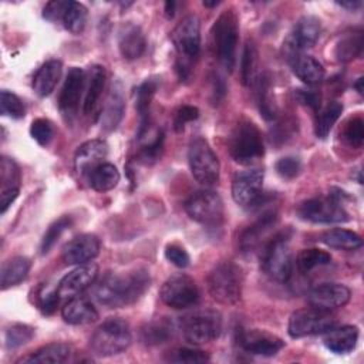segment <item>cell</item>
<instances>
[{
    "mask_svg": "<svg viewBox=\"0 0 364 364\" xmlns=\"http://www.w3.org/2000/svg\"><path fill=\"white\" fill-rule=\"evenodd\" d=\"M151 284L146 269H134L124 273H108L95 286L94 296L100 304L108 309H119L134 304Z\"/></svg>",
    "mask_w": 364,
    "mask_h": 364,
    "instance_id": "1",
    "label": "cell"
},
{
    "mask_svg": "<svg viewBox=\"0 0 364 364\" xmlns=\"http://www.w3.org/2000/svg\"><path fill=\"white\" fill-rule=\"evenodd\" d=\"M239 38V21L233 9L225 10L215 20L212 27V40L219 63L229 73L236 64V47Z\"/></svg>",
    "mask_w": 364,
    "mask_h": 364,
    "instance_id": "2",
    "label": "cell"
},
{
    "mask_svg": "<svg viewBox=\"0 0 364 364\" xmlns=\"http://www.w3.org/2000/svg\"><path fill=\"white\" fill-rule=\"evenodd\" d=\"M242 269L233 262H220L208 276V290L213 300L220 304H236L242 294Z\"/></svg>",
    "mask_w": 364,
    "mask_h": 364,
    "instance_id": "3",
    "label": "cell"
},
{
    "mask_svg": "<svg viewBox=\"0 0 364 364\" xmlns=\"http://www.w3.org/2000/svg\"><path fill=\"white\" fill-rule=\"evenodd\" d=\"M179 330L191 344L210 343L220 336L222 314L213 309L191 311L179 318Z\"/></svg>",
    "mask_w": 364,
    "mask_h": 364,
    "instance_id": "4",
    "label": "cell"
},
{
    "mask_svg": "<svg viewBox=\"0 0 364 364\" xmlns=\"http://www.w3.org/2000/svg\"><path fill=\"white\" fill-rule=\"evenodd\" d=\"M132 340L128 321L121 317H109L94 331L91 348L97 355L109 357L125 351Z\"/></svg>",
    "mask_w": 364,
    "mask_h": 364,
    "instance_id": "5",
    "label": "cell"
},
{
    "mask_svg": "<svg viewBox=\"0 0 364 364\" xmlns=\"http://www.w3.org/2000/svg\"><path fill=\"white\" fill-rule=\"evenodd\" d=\"M228 149L235 162L250 165L264 154L263 138L259 128L250 121H240L228 139Z\"/></svg>",
    "mask_w": 364,
    "mask_h": 364,
    "instance_id": "6",
    "label": "cell"
},
{
    "mask_svg": "<svg viewBox=\"0 0 364 364\" xmlns=\"http://www.w3.org/2000/svg\"><path fill=\"white\" fill-rule=\"evenodd\" d=\"M262 269L274 282L284 283L293 272V253L286 232L276 235L262 252Z\"/></svg>",
    "mask_w": 364,
    "mask_h": 364,
    "instance_id": "7",
    "label": "cell"
},
{
    "mask_svg": "<svg viewBox=\"0 0 364 364\" xmlns=\"http://www.w3.org/2000/svg\"><path fill=\"white\" fill-rule=\"evenodd\" d=\"M347 195L343 191L330 193L327 198H311L303 200L297 206V215L303 220L313 223H343L350 219L343 206V198Z\"/></svg>",
    "mask_w": 364,
    "mask_h": 364,
    "instance_id": "8",
    "label": "cell"
},
{
    "mask_svg": "<svg viewBox=\"0 0 364 364\" xmlns=\"http://www.w3.org/2000/svg\"><path fill=\"white\" fill-rule=\"evenodd\" d=\"M336 326H337V320L330 313V310H324L313 306V307L296 310L290 316L287 333L293 338H300L307 336L324 334Z\"/></svg>",
    "mask_w": 364,
    "mask_h": 364,
    "instance_id": "9",
    "label": "cell"
},
{
    "mask_svg": "<svg viewBox=\"0 0 364 364\" xmlns=\"http://www.w3.org/2000/svg\"><path fill=\"white\" fill-rule=\"evenodd\" d=\"M188 162L193 178L200 185L209 186L219 181V159L206 139L196 138L191 142L188 149Z\"/></svg>",
    "mask_w": 364,
    "mask_h": 364,
    "instance_id": "10",
    "label": "cell"
},
{
    "mask_svg": "<svg viewBox=\"0 0 364 364\" xmlns=\"http://www.w3.org/2000/svg\"><path fill=\"white\" fill-rule=\"evenodd\" d=\"M188 216L205 226H219L223 222V202L213 191H199L185 202Z\"/></svg>",
    "mask_w": 364,
    "mask_h": 364,
    "instance_id": "11",
    "label": "cell"
},
{
    "mask_svg": "<svg viewBox=\"0 0 364 364\" xmlns=\"http://www.w3.org/2000/svg\"><path fill=\"white\" fill-rule=\"evenodd\" d=\"M199 296L196 282L183 273H178L166 279L159 290L161 300L176 310L195 306L199 301Z\"/></svg>",
    "mask_w": 364,
    "mask_h": 364,
    "instance_id": "12",
    "label": "cell"
},
{
    "mask_svg": "<svg viewBox=\"0 0 364 364\" xmlns=\"http://www.w3.org/2000/svg\"><path fill=\"white\" fill-rule=\"evenodd\" d=\"M263 181L264 173L259 168L239 172L232 182L233 200L243 208L256 206L263 196Z\"/></svg>",
    "mask_w": 364,
    "mask_h": 364,
    "instance_id": "13",
    "label": "cell"
},
{
    "mask_svg": "<svg viewBox=\"0 0 364 364\" xmlns=\"http://www.w3.org/2000/svg\"><path fill=\"white\" fill-rule=\"evenodd\" d=\"M172 41L178 53L183 58H196L200 51V21L196 16L191 14L172 31Z\"/></svg>",
    "mask_w": 364,
    "mask_h": 364,
    "instance_id": "14",
    "label": "cell"
},
{
    "mask_svg": "<svg viewBox=\"0 0 364 364\" xmlns=\"http://www.w3.org/2000/svg\"><path fill=\"white\" fill-rule=\"evenodd\" d=\"M84 88H85V73L78 67H73L65 77V81L58 98V108L64 115V118H67L68 121L73 119L78 111L80 100Z\"/></svg>",
    "mask_w": 364,
    "mask_h": 364,
    "instance_id": "15",
    "label": "cell"
},
{
    "mask_svg": "<svg viewBox=\"0 0 364 364\" xmlns=\"http://www.w3.org/2000/svg\"><path fill=\"white\" fill-rule=\"evenodd\" d=\"M98 276V267L94 263L80 264L71 272H68L57 286V293L60 299H73L81 291L88 289Z\"/></svg>",
    "mask_w": 364,
    "mask_h": 364,
    "instance_id": "16",
    "label": "cell"
},
{
    "mask_svg": "<svg viewBox=\"0 0 364 364\" xmlns=\"http://www.w3.org/2000/svg\"><path fill=\"white\" fill-rule=\"evenodd\" d=\"M321 33V23L314 16H303L297 20L291 34L284 43L286 54L303 51L313 47Z\"/></svg>",
    "mask_w": 364,
    "mask_h": 364,
    "instance_id": "17",
    "label": "cell"
},
{
    "mask_svg": "<svg viewBox=\"0 0 364 364\" xmlns=\"http://www.w3.org/2000/svg\"><path fill=\"white\" fill-rule=\"evenodd\" d=\"M351 297L350 289L341 283H320L309 290L307 300L311 306L331 310L337 307H343L348 303Z\"/></svg>",
    "mask_w": 364,
    "mask_h": 364,
    "instance_id": "18",
    "label": "cell"
},
{
    "mask_svg": "<svg viewBox=\"0 0 364 364\" xmlns=\"http://www.w3.org/2000/svg\"><path fill=\"white\" fill-rule=\"evenodd\" d=\"M239 344L245 351L263 357L276 355L284 347V341L282 338L263 330L240 331Z\"/></svg>",
    "mask_w": 364,
    "mask_h": 364,
    "instance_id": "19",
    "label": "cell"
},
{
    "mask_svg": "<svg viewBox=\"0 0 364 364\" xmlns=\"http://www.w3.org/2000/svg\"><path fill=\"white\" fill-rule=\"evenodd\" d=\"M100 239L91 233H82L71 239L63 249V260L65 264H85L100 253Z\"/></svg>",
    "mask_w": 364,
    "mask_h": 364,
    "instance_id": "20",
    "label": "cell"
},
{
    "mask_svg": "<svg viewBox=\"0 0 364 364\" xmlns=\"http://www.w3.org/2000/svg\"><path fill=\"white\" fill-rule=\"evenodd\" d=\"M108 155V145L104 139H91L78 146L74 155V171L80 176L88 173L101 165Z\"/></svg>",
    "mask_w": 364,
    "mask_h": 364,
    "instance_id": "21",
    "label": "cell"
},
{
    "mask_svg": "<svg viewBox=\"0 0 364 364\" xmlns=\"http://www.w3.org/2000/svg\"><path fill=\"white\" fill-rule=\"evenodd\" d=\"M20 192V171L17 164L7 156L0 161V213L4 215Z\"/></svg>",
    "mask_w": 364,
    "mask_h": 364,
    "instance_id": "22",
    "label": "cell"
},
{
    "mask_svg": "<svg viewBox=\"0 0 364 364\" xmlns=\"http://www.w3.org/2000/svg\"><path fill=\"white\" fill-rule=\"evenodd\" d=\"M125 112V98H124V90L118 80H114L111 82L108 95L105 98V104L102 107L101 112V127L105 131L115 129Z\"/></svg>",
    "mask_w": 364,
    "mask_h": 364,
    "instance_id": "23",
    "label": "cell"
},
{
    "mask_svg": "<svg viewBox=\"0 0 364 364\" xmlns=\"http://www.w3.org/2000/svg\"><path fill=\"white\" fill-rule=\"evenodd\" d=\"M290 63L293 74L307 85L318 84L324 80L326 71L323 65L311 55L303 54L301 51L286 54Z\"/></svg>",
    "mask_w": 364,
    "mask_h": 364,
    "instance_id": "24",
    "label": "cell"
},
{
    "mask_svg": "<svg viewBox=\"0 0 364 364\" xmlns=\"http://www.w3.org/2000/svg\"><path fill=\"white\" fill-rule=\"evenodd\" d=\"M277 223V213L274 210L264 212L253 225L247 226L239 236V247L242 252H253L263 239L267 236L270 229Z\"/></svg>",
    "mask_w": 364,
    "mask_h": 364,
    "instance_id": "25",
    "label": "cell"
},
{
    "mask_svg": "<svg viewBox=\"0 0 364 364\" xmlns=\"http://www.w3.org/2000/svg\"><path fill=\"white\" fill-rule=\"evenodd\" d=\"M118 48L124 58L136 60L146 48V38L142 28L134 23H125L118 31Z\"/></svg>",
    "mask_w": 364,
    "mask_h": 364,
    "instance_id": "26",
    "label": "cell"
},
{
    "mask_svg": "<svg viewBox=\"0 0 364 364\" xmlns=\"http://www.w3.org/2000/svg\"><path fill=\"white\" fill-rule=\"evenodd\" d=\"M61 316L64 321L68 324L82 326V324H90L97 321L98 311L88 299L75 296L64 304L61 310Z\"/></svg>",
    "mask_w": 364,
    "mask_h": 364,
    "instance_id": "27",
    "label": "cell"
},
{
    "mask_svg": "<svg viewBox=\"0 0 364 364\" xmlns=\"http://www.w3.org/2000/svg\"><path fill=\"white\" fill-rule=\"evenodd\" d=\"M324 334V346L336 354L351 353L358 341V328L355 326L333 327Z\"/></svg>",
    "mask_w": 364,
    "mask_h": 364,
    "instance_id": "28",
    "label": "cell"
},
{
    "mask_svg": "<svg viewBox=\"0 0 364 364\" xmlns=\"http://www.w3.org/2000/svg\"><path fill=\"white\" fill-rule=\"evenodd\" d=\"M63 73V63L60 60L46 61L33 77V90L40 97H47L55 88Z\"/></svg>",
    "mask_w": 364,
    "mask_h": 364,
    "instance_id": "29",
    "label": "cell"
},
{
    "mask_svg": "<svg viewBox=\"0 0 364 364\" xmlns=\"http://www.w3.org/2000/svg\"><path fill=\"white\" fill-rule=\"evenodd\" d=\"M158 80L155 78H149L145 80L142 84L138 85V88L135 90L134 98H135V109L139 115V128H138V136L141 138L144 135V132L148 128L149 124V107L152 102V98L158 90Z\"/></svg>",
    "mask_w": 364,
    "mask_h": 364,
    "instance_id": "30",
    "label": "cell"
},
{
    "mask_svg": "<svg viewBox=\"0 0 364 364\" xmlns=\"http://www.w3.org/2000/svg\"><path fill=\"white\" fill-rule=\"evenodd\" d=\"M71 354V347L65 343H50L26 357L17 360V363H31V364H61L68 360Z\"/></svg>",
    "mask_w": 364,
    "mask_h": 364,
    "instance_id": "31",
    "label": "cell"
},
{
    "mask_svg": "<svg viewBox=\"0 0 364 364\" xmlns=\"http://www.w3.org/2000/svg\"><path fill=\"white\" fill-rule=\"evenodd\" d=\"M255 88L256 102L260 111V115L266 121H273L277 118V105L274 102V98L272 97V82L270 77L267 74L256 75L255 81L252 82Z\"/></svg>",
    "mask_w": 364,
    "mask_h": 364,
    "instance_id": "32",
    "label": "cell"
},
{
    "mask_svg": "<svg viewBox=\"0 0 364 364\" xmlns=\"http://www.w3.org/2000/svg\"><path fill=\"white\" fill-rule=\"evenodd\" d=\"M105 68L102 65H92L85 75V97L82 102V109L90 114L100 100L104 85H105Z\"/></svg>",
    "mask_w": 364,
    "mask_h": 364,
    "instance_id": "33",
    "label": "cell"
},
{
    "mask_svg": "<svg viewBox=\"0 0 364 364\" xmlns=\"http://www.w3.org/2000/svg\"><path fill=\"white\" fill-rule=\"evenodd\" d=\"M31 267V260L26 256H14L3 263L0 270V284L1 289L6 290L11 286L23 282Z\"/></svg>",
    "mask_w": 364,
    "mask_h": 364,
    "instance_id": "34",
    "label": "cell"
},
{
    "mask_svg": "<svg viewBox=\"0 0 364 364\" xmlns=\"http://www.w3.org/2000/svg\"><path fill=\"white\" fill-rule=\"evenodd\" d=\"M90 186L97 192H107L114 189L119 182V172L115 165L102 162L88 173Z\"/></svg>",
    "mask_w": 364,
    "mask_h": 364,
    "instance_id": "35",
    "label": "cell"
},
{
    "mask_svg": "<svg viewBox=\"0 0 364 364\" xmlns=\"http://www.w3.org/2000/svg\"><path fill=\"white\" fill-rule=\"evenodd\" d=\"M320 239L324 245L334 249H341V250H355L363 245L360 235H357L353 230L341 229V228L326 230Z\"/></svg>",
    "mask_w": 364,
    "mask_h": 364,
    "instance_id": "36",
    "label": "cell"
},
{
    "mask_svg": "<svg viewBox=\"0 0 364 364\" xmlns=\"http://www.w3.org/2000/svg\"><path fill=\"white\" fill-rule=\"evenodd\" d=\"M363 31H353L347 33L343 37H340L338 43L334 47V55L337 61L340 63H348L357 57L361 55L363 53Z\"/></svg>",
    "mask_w": 364,
    "mask_h": 364,
    "instance_id": "37",
    "label": "cell"
},
{
    "mask_svg": "<svg viewBox=\"0 0 364 364\" xmlns=\"http://www.w3.org/2000/svg\"><path fill=\"white\" fill-rule=\"evenodd\" d=\"M343 112V104L338 101H331L328 102L317 115L316 118V125H314V132L316 136L320 139L327 138L330 134L333 125L337 122Z\"/></svg>",
    "mask_w": 364,
    "mask_h": 364,
    "instance_id": "38",
    "label": "cell"
},
{
    "mask_svg": "<svg viewBox=\"0 0 364 364\" xmlns=\"http://www.w3.org/2000/svg\"><path fill=\"white\" fill-rule=\"evenodd\" d=\"M330 262H331L330 253H327V252H324V250H320V249H316V247L303 249V250L297 255V257H296L297 269H299L301 273H309V272H311V270L316 269V267L328 264Z\"/></svg>",
    "mask_w": 364,
    "mask_h": 364,
    "instance_id": "39",
    "label": "cell"
},
{
    "mask_svg": "<svg viewBox=\"0 0 364 364\" xmlns=\"http://www.w3.org/2000/svg\"><path fill=\"white\" fill-rule=\"evenodd\" d=\"M88 10L84 4L77 1H70V6L63 17V24L65 30H68L73 34H80L87 23Z\"/></svg>",
    "mask_w": 364,
    "mask_h": 364,
    "instance_id": "40",
    "label": "cell"
},
{
    "mask_svg": "<svg viewBox=\"0 0 364 364\" xmlns=\"http://www.w3.org/2000/svg\"><path fill=\"white\" fill-rule=\"evenodd\" d=\"M73 220L70 216H61L57 220H54L48 229L46 230L41 243H40V253L41 255H47L50 252V249L55 245V242L58 240V237L63 235L64 230H67L71 226Z\"/></svg>",
    "mask_w": 364,
    "mask_h": 364,
    "instance_id": "41",
    "label": "cell"
},
{
    "mask_svg": "<svg viewBox=\"0 0 364 364\" xmlns=\"http://www.w3.org/2000/svg\"><path fill=\"white\" fill-rule=\"evenodd\" d=\"M34 337V328L27 324H13L6 330V347L9 350L18 348L24 344H27Z\"/></svg>",
    "mask_w": 364,
    "mask_h": 364,
    "instance_id": "42",
    "label": "cell"
},
{
    "mask_svg": "<svg viewBox=\"0 0 364 364\" xmlns=\"http://www.w3.org/2000/svg\"><path fill=\"white\" fill-rule=\"evenodd\" d=\"M256 61H257V51L253 43L247 41L242 54L240 60V78L245 85H250L256 75H255V68H256Z\"/></svg>",
    "mask_w": 364,
    "mask_h": 364,
    "instance_id": "43",
    "label": "cell"
},
{
    "mask_svg": "<svg viewBox=\"0 0 364 364\" xmlns=\"http://www.w3.org/2000/svg\"><path fill=\"white\" fill-rule=\"evenodd\" d=\"M172 336V328L171 326L161 320L148 324L141 330V338L146 344H161L165 343L169 337Z\"/></svg>",
    "mask_w": 364,
    "mask_h": 364,
    "instance_id": "44",
    "label": "cell"
},
{
    "mask_svg": "<svg viewBox=\"0 0 364 364\" xmlns=\"http://www.w3.org/2000/svg\"><path fill=\"white\" fill-rule=\"evenodd\" d=\"M0 112L1 115L20 119L24 117V104L23 101L13 92L7 90H1L0 92Z\"/></svg>",
    "mask_w": 364,
    "mask_h": 364,
    "instance_id": "45",
    "label": "cell"
},
{
    "mask_svg": "<svg viewBox=\"0 0 364 364\" xmlns=\"http://www.w3.org/2000/svg\"><path fill=\"white\" fill-rule=\"evenodd\" d=\"M162 152H164V134H162V131H158L155 138L148 145L141 148L139 161L142 164L151 165L161 158Z\"/></svg>",
    "mask_w": 364,
    "mask_h": 364,
    "instance_id": "46",
    "label": "cell"
},
{
    "mask_svg": "<svg viewBox=\"0 0 364 364\" xmlns=\"http://www.w3.org/2000/svg\"><path fill=\"white\" fill-rule=\"evenodd\" d=\"M344 139L353 148H361L364 142V121L360 117L351 118L344 129Z\"/></svg>",
    "mask_w": 364,
    "mask_h": 364,
    "instance_id": "47",
    "label": "cell"
},
{
    "mask_svg": "<svg viewBox=\"0 0 364 364\" xmlns=\"http://www.w3.org/2000/svg\"><path fill=\"white\" fill-rule=\"evenodd\" d=\"M30 135L38 145L44 146L51 141L54 135L53 124L46 118H37L30 125Z\"/></svg>",
    "mask_w": 364,
    "mask_h": 364,
    "instance_id": "48",
    "label": "cell"
},
{
    "mask_svg": "<svg viewBox=\"0 0 364 364\" xmlns=\"http://www.w3.org/2000/svg\"><path fill=\"white\" fill-rule=\"evenodd\" d=\"M169 360H171V361H173V363L198 364V363L209 361V354H208L206 351H202V350L182 347V348L175 350V351L172 353V355L169 357Z\"/></svg>",
    "mask_w": 364,
    "mask_h": 364,
    "instance_id": "49",
    "label": "cell"
},
{
    "mask_svg": "<svg viewBox=\"0 0 364 364\" xmlns=\"http://www.w3.org/2000/svg\"><path fill=\"white\" fill-rule=\"evenodd\" d=\"M276 172L283 179H293L300 173L301 162L296 156H283L276 162Z\"/></svg>",
    "mask_w": 364,
    "mask_h": 364,
    "instance_id": "50",
    "label": "cell"
},
{
    "mask_svg": "<svg viewBox=\"0 0 364 364\" xmlns=\"http://www.w3.org/2000/svg\"><path fill=\"white\" fill-rule=\"evenodd\" d=\"M165 257H166L172 264H175L176 267H181V269L186 267V266L189 264V262H191V257H189L188 252H186L182 246L175 245V243L168 245V246L165 247Z\"/></svg>",
    "mask_w": 364,
    "mask_h": 364,
    "instance_id": "51",
    "label": "cell"
},
{
    "mask_svg": "<svg viewBox=\"0 0 364 364\" xmlns=\"http://www.w3.org/2000/svg\"><path fill=\"white\" fill-rule=\"evenodd\" d=\"M199 117V109L193 105H182L173 118V128L175 131H182L183 127L191 122L195 121Z\"/></svg>",
    "mask_w": 364,
    "mask_h": 364,
    "instance_id": "52",
    "label": "cell"
},
{
    "mask_svg": "<svg viewBox=\"0 0 364 364\" xmlns=\"http://www.w3.org/2000/svg\"><path fill=\"white\" fill-rule=\"evenodd\" d=\"M70 6V1H63V0H53L50 3H47L43 9V17L48 21H57L61 20L64 17V13L67 11Z\"/></svg>",
    "mask_w": 364,
    "mask_h": 364,
    "instance_id": "53",
    "label": "cell"
},
{
    "mask_svg": "<svg viewBox=\"0 0 364 364\" xmlns=\"http://www.w3.org/2000/svg\"><path fill=\"white\" fill-rule=\"evenodd\" d=\"M60 296L57 293V289L55 290H43L40 294H38V304H40V309L43 310V313L46 314H51L58 303H60Z\"/></svg>",
    "mask_w": 364,
    "mask_h": 364,
    "instance_id": "54",
    "label": "cell"
},
{
    "mask_svg": "<svg viewBox=\"0 0 364 364\" xmlns=\"http://www.w3.org/2000/svg\"><path fill=\"white\" fill-rule=\"evenodd\" d=\"M294 97L296 100L306 105V107H310L311 109H318L320 108V101H321V97H320V92H317L316 90H303V88H299L294 91Z\"/></svg>",
    "mask_w": 364,
    "mask_h": 364,
    "instance_id": "55",
    "label": "cell"
},
{
    "mask_svg": "<svg viewBox=\"0 0 364 364\" xmlns=\"http://www.w3.org/2000/svg\"><path fill=\"white\" fill-rule=\"evenodd\" d=\"M338 6L344 7V9H348V10H357L363 6V3L360 0H346V1H337Z\"/></svg>",
    "mask_w": 364,
    "mask_h": 364,
    "instance_id": "56",
    "label": "cell"
},
{
    "mask_svg": "<svg viewBox=\"0 0 364 364\" xmlns=\"http://www.w3.org/2000/svg\"><path fill=\"white\" fill-rule=\"evenodd\" d=\"M165 13H166L168 18L173 17V13H175V3L173 1H166L165 3Z\"/></svg>",
    "mask_w": 364,
    "mask_h": 364,
    "instance_id": "57",
    "label": "cell"
},
{
    "mask_svg": "<svg viewBox=\"0 0 364 364\" xmlns=\"http://www.w3.org/2000/svg\"><path fill=\"white\" fill-rule=\"evenodd\" d=\"M363 77H360L357 81H355V84H354V88L358 91V94H361L363 95Z\"/></svg>",
    "mask_w": 364,
    "mask_h": 364,
    "instance_id": "58",
    "label": "cell"
},
{
    "mask_svg": "<svg viewBox=\"0 0 364 364\" xmlns=\"http://www.w3.org/2000/svg\"><path fill=\"white\" fill-rule=\"evenodd\" d=\"M219 4V1H203V6L206 7H216Z\"/></svg>",
    "mask_w": 364,
    "mask_h": 364,
    "instance_id": "59",
    "label": "cell"
}]
</instances>
